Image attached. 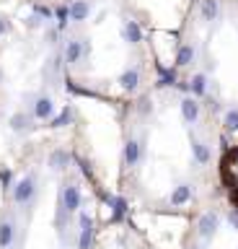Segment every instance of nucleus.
<instances>
[{
	"mask_svg": "<svg viewBox=\"0 0 238 249\" xmlns=\"http://www.w3.org/2000/svg\"><path fill=\"white\" fill-rule=\"evenodd\" d=\"M215 231H218V215H215V213H205L202 218H199V236L210 239Z\"/></svg>",
	"mask_w": 238,
	"mask_h": 249,
	"instance_id": "39448f33",
	"label": "nucleus"
},
{
	"mask_svg": "<svg viewBox=\"0 0 238 249\" xmlns=\"http://www.w3.org/2000/svg\"><path fill=\"white\" fill-rule=\"evenodd\" d=\"M49 166L52 169H65L67 166V153L65 151H55L49 156Z\"/></svg>",
	"mask_w": 238,
	"mask_h": 249,
	"instance_id": "6ab92c4d",
	"label": "nucleus"
},
{
	"mask_svg": "<svg viewBox=\"0 0 238 249\" xmlns=\"http://www.w3.org/2000/svg\"><path fill=\"white\" fill-rule=\"evenodd\" d=\"M189 86H191V93H194L197 99H202L207 93V75L205 73H194L191 81H189Z\"/></svg>",
	"mask_w": 238,
	"mask_h": 249,
	"instance_id": "f8f14e48",
	"label": "nucleus"
},
{
	"mask_svg": "<svg viewBox=\"0 0 238 249\" xmlns=\"http://www.w3.org/2000/svg\"><path fill=\"white\" fill-rule=\"evenodd\" d=\"M86 54V42L80 39H67V47H65V62L67 65H78Z\"/></svg>",
	"mask_w": 238,
	"mask_h": 249,
	"instance_id": "f257e3e1",
	"label": "nucleus"
},
{
	"mask_svg": "<svg viewBox=\"0 0 238 249\" xmlns=\"http://www.w3.org/2000/svg\"><path fill=\"white\" fill-rule=\"evenodd\" d=\"M122 34H125V39L129 44H140L145 34H143V26L137 21H125V29H122Z\"/></svg>",
	"mask_w": 238,
	"mask_h": 249,
	"instance_id": "20e7f679",
	"label": "nucleus"
},
{
	"mask_svg": "<svg viewBox=\"0 0 238 249\" xmlns=\"http://www.w3.org/2000/svg\"><path fill=\"white\" fill-rule=\"evenodd\" d=\"M189 197H191V187L189 184H179L174 190V195H171V202H174V205H184Z\"/></svg>",
	"mask_w": 238,
	"mask_h": 249,
	"instance_id": "dca6fc26",
	"label": "nucleus"
},
{
	"mask_svg": "<svg viewBox=\"0 0 238 249\" xmlns=\"http://www.w3.org/2000/svg\"><path fill=\"white\" fill-rule=\"evenodd\" d=\"M3 34H5V21L0 18V36H3Z\"/></svg>",
	"mask_w": 238,
	"mask_h": 249,
	"instance_id": "4be33fe9",
	"label": "nucleus"
},
{
	"mask_svg": "<svg viewBox=\"0 0 238 249\" xmlns=\"http://www.w3.org/2000/svg\"><path fill=\"white\" fill-rule=\"evenodd\" d=\"M11 127L13 130H26L29 127V117L26 114H13L11 117Z\"/></svg>",
	"mask_w": 238,
	"mask_h": 249,
	"instance_id": "aec40b11",
	"label": "nucleus"
},
{
	"mask_svg": "<svg viewBox=\"0 0 238 249\" xmlns=\"http://www.w3.org/2000/svg\"><path fill=\"white\" fill-rule=\"evenodd\" d=\"M52 112H55V104H52L49 96H39L34 101V114L39 117V120H47V117H52Z\"/></svg>",
	"mask_w": 238,
	"mask_h": 249,
	"instance_id": "6e6552de",
	"label": "nucleus"
},
{
	"mask_svg": "<svg viewBox=\"0 0 238 249\" xmlns=\"http://www.w3.org/2000/svg\"><path fill=\"white\" fill-rule=\"evenodd\" d=\"M91 16V3L88 0H73L70 3V21H86Z\"/></svg>",
	"mask_w": 238,
	"mask_h": 249,
	"instance_id": "0eeeda50",
	"label": "nucleus"
},
{
	"mask_svg": "<svg viewBox=\"0 0 238 249\" xmlns=\"http://www.w3.org/2000/svg\"><path fill=\"white\" fill-rule=\"evenodd\" d=\"M191 151H194V159H197V163H207L210 161V148H207L202 140H191Z\"/></svg>",
	"mask_w": 238,
	"mask_h": 249,
	"instance_id": "4468645a",
	"label": "nucleus"
},
{
	"mask_svg": "<svg viewBox=\"0 0 238 249\" xmlns=\"http://www.w3.org/2000/svg\"><path fill=\"white\" fill-rule=\"evenodd\" d=\"M63 205L65 210H78L80 205V190L75 184H67L65 187V192H63Z\"/></svg>",
	"mask_w": 238,
	"mask_h": 249,
	"instance_id": "423d86ee",
	"label": "nucleus"
},
{
	"mask_svg": "<svg viewBox=\"0 0 238 249\" xmlns=\"http://www.w3.org/2000/svg\"><path fill=\"white\" fill-rule=\"evenodd\" d=\"M140 78H143V73H140L137 68L125 70V73L119 75V89H122V91H127V93L137 91V89H140Z\"/></svg>",
	"mask_w": 238,
	"mask_h": 249,
	"instance_id": "f03ea898",
	"label": "nucleus"
},
{
	"mask_svg": "<svg viewBox=\"0 0 238 249\" xmlns=\"http://www.w3.org/2000/svg\"><path fill=\"white\" fill-rule=\"evenodd\" d=\"M34 195V177H26L24 182L16 184V192H13V200L16 202H29Z\"/></svg>",
	"mask_w": 238,
	"mask_h": 249,
	"instance_id": "7ed1b4c3",
	"label": "nucleus"
},
{
	"mask_svg": "<svg viewBox=\"0 0 238 249\" xmlns=\"http://www.w3.org/2000/svg\"><path fill=\"white\" fill-rule=\"evenodd\" d=\"M199 13H202L205 21H215V18L220 16V3H218V0H202Z\"/></svg>",
	"mask_w": 238,
	"mask_h": 249,
	"instance_id": "9b49d317",
	"label": "nucleus"
},
{
	"mask_svg": "<svg viewBox=\"0 0 238 249\" xmlns=\"http://www.w3.org/2000/svg\"><path fill=\"white\" fill-rule=\"evenodd\" d=\"M181 117L187 122H197L199 120V104H197L194 99H189V96L181 99Z\"/></svg>",
	"mask_w": 238,
	"mask_h": 249,
	"instance_id": "1a4fd4ad",
	"label": "nucleus"
},
{
	"mask_svg": "<svg viewBox=\"0 0 238 249\" xmlns=\"http://www.w3.org/2000/svg\"><path fill=\"white\" fill-rule=\"evenodd\" d=\"M13 233H16V231H13V223H8V221H5V223H0V247H11V241H13Z\"/></svg>",
	"mask_w": 238,
	"mask_h": 249,
	"instance_id": "f3484780",
	"label": "nucleus"
},
{
	"mask_svg": "<svg viewBox=\"0 0 238 249\" xmlns=\"http://www.w3.org/2000/svg\"><path fill=\"white\" fill-rule=\"evenodd\" d=\"M55 18H57V31H65L67 21H70V5H60L55 11Z\"/></svg>",
	"mask_w": 238,
	"mask_h": 249,
	"instance_id": "a211bd4d",
	"label": "nucleus"
},
{
	"mask_svg": "<svg viewBox=\"0 0 238 249\" xmlns=\"http://www.w3.org/2000/svg\"><path fill=\"white\" fill-rule=\"evenodd\" d=\"M222 127L228 132H238V107H230L222 117Z\"/></svg>",
	"mask_w": 238,
	"mask_h": 249,
	"instance_id": "2eb2a0df",
	"label": "nucleus"
},
{
	"mask_svg": "<svg viewBox=\"0 0 238 249\" xmlns=\"http://www.w3.org/2000/svg\"><path fill=\"white\" fill-rule=\"evenodd\" d=\"M194 47L191 44H179V50H176V65L179 68H187V65H191L194 62Z\"/></svg>",
	"mask_w": 238,
	"mask_h": 249,
	"instance_id": "9d476101",
	"label": "nucleus"
},
{
	"mask_svg": "<svg viewBox=\"0 0 238 249\" xmlns=\"http://www.w3.org/2000/svg\"><path fill=\"white\" fill-rule=\"evenodd\" d=\"M125 161L129 163V166H135V163L140 161V143H137V140H127V145H125Z\"/></svg>",
	"mask_w": 238,
	"mask_h": 249,
	"instance_id": "ddd939ff",
	"label": "nucleus"
},
{
	"mask_svg": "<svg viewBox=\"0 0 238 249\" xmlns=\"http://www.w3.org/2000/svg\"><path fill=\"white\" fill-rule=\"evenodd\" d=\"M34 13H36V21H42V18L49 21V18H52V11H49L47 5H39V3L34 5Z\"/></svg>",
	"mask_w": 238,
	"mask_h": 249,
	"instance_id": "412c9836",
	"label": "nucleus"
}]
</instances>
